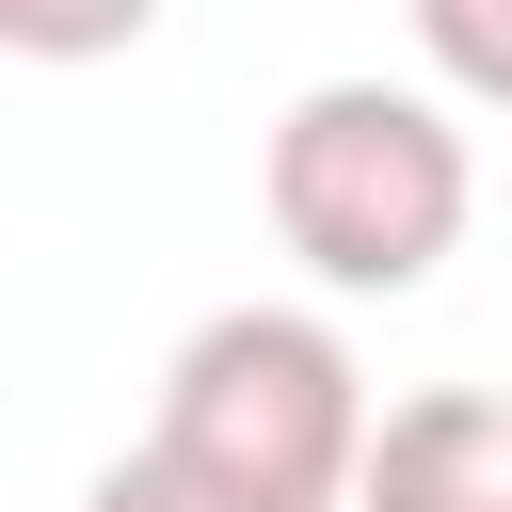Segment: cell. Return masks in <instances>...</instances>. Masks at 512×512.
I'll return each mask as SVG.
<instances>
[{
	"instance_id": "cell-1",
	"label": "cell",
	"mask_w": 512,
	"mask_h": 512,
	"mask_svg": "<svg viewBox=\"0 0 512 512\" xmlns=\"http://www.w3.org/2000/svg\"><path fill=\"white\" fill-rule=\"evenodd\" d=\"M256 208L272 240L304 256V288L336 304H400L464 256V208H480V160H464V96H416V80H304L256 144Z\"/></svg>"
},
{
	"instance_id": "cell-4",
	"label": "cell",
	"mask_w": 512,
	"mask_h": 512,
	"mask_svg": "<svg viewBox=\"0 0 512 512\" xmlns=\"http://www.w3.org/2000/svg\"><path fill=\"white\" fill-rule=\"evenodd\" d=\"M176 0H0V48L16 64H128Z\"/></svg>"
},
{
	"instance_id": "cell-5",
	"label": "cell",
	"mask_w": 512,
	"mask_h": 512,
	"mask_svg": "<svg viewBox=\"0 0 512 512\" xmlns=\"http://www.w3.org/2000/svg\"><path fill=\"white\" fill-rule=\"evenodd\" d=\"M400 16H416V64L464 112H512V0H400Z\"/></svg>"
},
{
	"instance_id": "cell-6",
	"label": "cell",
	"mask_w": 512,
	"mask_h": 512,
	"mask_svg": "<svg viewBox=\"0 0 512 512\" xmlns=\"http://www.w3.org/2000/svg\"><path fill=\"white\" fill-rule=\"evenodd\" d=\"M80 512H240V496H208V480H192V464L144 432L128 464H96V496H80Z\"/></svg>"
},
{
	"instance_id": "cell-3",
	"label": "cell",
	"mask_w": 512,
	"mask_h": 512,
	"mask_svg": "<svg viewBox=\"0 0 512 512\" xmlns=\"http://www.w3.org/2000/svg\"><path fill=\"white\" fill-rule=\"evenodd\" d=\"M352 512H512V400H496V384H416V400H384Z\"/></svg>"
},
{
	"instance_id": "cell-2",
	"label": "cell",
	"mask_w": 512,
	"mask_h": 512,
	"mask_svg": "<svg viewBox=\"0 0 512 512\" xmlns=\"http://www.w3.org/2000/svg\"><path fill=\"white\" fill-rule=\"evenodd\" d=\"M368 368L320 304H224L160 368V448L240 512H352L368 480Z\"/></svg>"
}]
</instances>
